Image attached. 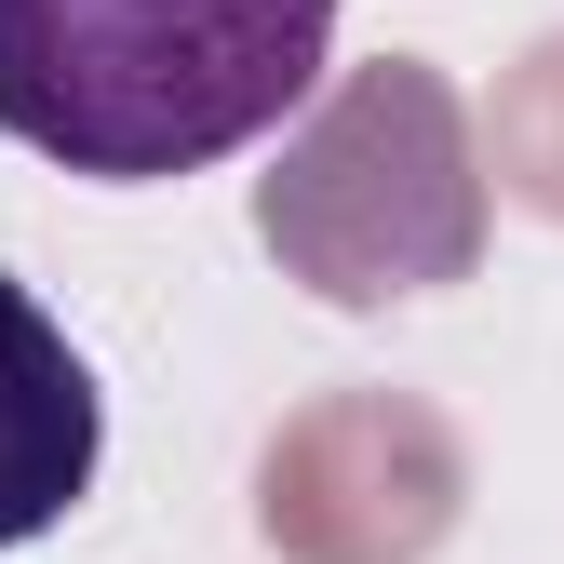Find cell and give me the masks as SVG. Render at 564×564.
<instances>
[{
  "label": "cell",
  "instance_id": "1",
  "mask_svg": "<svg viewBox=\"0 0 564 564\" xmlns=\"http://www.w3.org/2000/svg\"><path fill=\"white\" fill-rule=\"evenodd\" d=\"M336 0H0V134L95 188L256 149L310 108Z\"/></svg>",
  "mask_w": 564,
  "mask_h": 564
},
{
  "label": "cell",
  "instance_id": "2",
  "mask_svg": "<svg viewBox=\"0 0 564 564\" xmlns=\"http://www.w3.org/2000/svg\"><path fill=\"white\" fill-rule=\"evenodd\" d=\"M95 457H108V390L95 364L67 349V323L0 269V551L54 538L67 511L95 498Z\"/></svg>",
  "mask_w": 564,
  "mask_h": 564
}]
</instances>
